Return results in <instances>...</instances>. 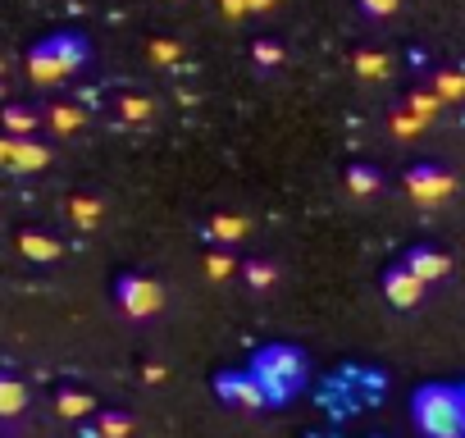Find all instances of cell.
I'll return each instance as SVG.
<instances>
[{"mask_svg":"<svg viewBox=\"0 0 465 438\" xmlns=\"http://www.w3.org/2000/svg\"><path fill=\"white\" fill-rule=\"evenodd\" d=\"M347 192L351 196H374L379 192V169L374 164H351L347 169Z\"/></svg>","mask_w":465,"mask_h":438,"instance_id":"obj_20","label":"cell"},{"mask_svg":"<svg viewBox=\"0 0 465 438\" xmlns=\"http://www.w3.org/2000/svg\"><path fill=\"white\" fill-rule=\"evenodd\" d=\"M55 406H60V415H64V420H83V415H92V411H96V397H92V393H83V388H64V393L55 397Z\"/></svg>","mask_w":465,"mask_h":438,"instance_id":"obj_17","label":"cell"},{"mask_svg":"<svg viewBox=\"0 0 465 438\" xmlns=\"http://www.w3.org/2000/svg\"><path fill=\"white\" fill-rule=\"evenodd\" d=\"M142 379H146V383H160V379H164V365H160V361L142 365Z\"/></svg>","mask_w":465,"mask_h":438,"instance_id":"obj_30","label":"cell"},{"mask_svg":"<svg viewBox=\"0 0 465 438\" xmlns=\"http://www.w3.org/2000/svg\"><path fill=\"white\" fill-rule=\"evenodd\" d=\"M247 229H252V224H247L242 214H228V210H223V214H214L210 224H205V238L219 243V247H232V243L247 238Z\"/></svg>","mask_w":465,"mask_h":438,"instance_id":"obj_11","label":"cell"},{"mask_svg":"<svg viewBox=\"0 0 465 438\" xmlns=\"http://www.w3.org/2000/svg\"><path fill=\"white\" fill-rule=\"evenodd\" d=\"M429 87L447 101V105H456V101H465V74L460 69H438L433 78H429Z\"/></svg>","mask_w":465,"mask_h":438,"instance_id":"obj_18","label":"cell"},{"mask_svg":"<svg viewBox=\"0 0 465 438\" xmlns=\"http://www.w3.org/2000/svg\"><path fill=\"white\" fill-rule=\"evenodd\" d=\"M401 105H411V110H415L420 119H438V110H442L447 101H442V96H438V92H433V87L424 83V87H411Z\"/></svg>","mask_w":465,"mask_h":438,"instance_id":"obj_19","label":"cell"},{"mask_svg":"<svg viewBox=\"0 0 465 438\" xmlns=\"http://www.w3.org/2000/svg\"><path fill=\"white\" fill-rule=\"evenodd\" d=\"M365 19H392L401 10V0H356Z\"/></svg>","mask_w":465,"mask_h":438,"instance_id":"obj_27","label":"cell"},{"mask_svg":"<svg viewBox=\"0 0 465 438\" xmlns=\"http://www.w3.org/2000/svg\"><path fill=\"white\" fill-rule=\"evenodd\" d=\"M119 114H124V124H146L155 114V101L151 96H124L119 101Z\"/></svg>","mask_w":465,"mask_h":438,"instance_id":"obj_24","label":"cell"},{"mask_svg":"<svg viewBox=\"0 0 465 438\" xmlns=\"http://www.w3.org/2000/svg\"><path fill=\"white\" fill-rule=\"evenodd\" d=\"M252 374L261 379V388L270 393V402H288V397L302 393V383H306V356H302L297 347L274 343V347H261V352H256Z\"/></svg>","mask_w":465,"mask_h":438,"instance_id":"obj_3","label":"cell"},{"mask_svg":"<svg viewBox=\"0 0 465 438\" xmlns=\"http://www.w3.org/2000/svg\"><path fill=\"white\" fill-rule=\"evenodd\" d=\"M460 397H465V383H460Z\"/></svg>","mask_w":465,"mask_h":438,"instance_id":"obj_32","label":"cell"},{"mask_svg":"<svg viewBox=\"0 0 465 438\" xmlns=\"http://www.w3.org/2000/svg\"><path fill=\"white\" fill-rule=\"evenodd\" d=\"M146 55H151V60H155V65H169V60H178V55H183V51H178V42H155V46H151V51H146Z\"/></svg>","mask_w":465,"mask_h":438,"instance_id":"obj_28","label":"cell"},{"mask_svg":"<svg viewBox=\"0 0 465 438\" xmlns=\"http://www.w3.org/2000/svg\"><path fill=\"white\" fill-rule=\"evenodd\" d=\"M424 124H429V119H420L411 105H397V110H392V119H388L392 137H420V133H424Z\"/></svg>","mask_w":465,"mask_h":438,"instance_id":"obj_22","label":"cell"},{"mask_svg":"<svg viewBox=\"0 0 465 438\" xmlns=\"http://www.w3.org/2000/svg\"><path fill=\"white\" fill-rule=\"evenodd\" d=\"M5 133H15V137H37V110L10 105V110H5Z\"/></svg>","mask_w":465,"mask_h":438,"instance_id":"obj_21","label":"cell"},{"mask_svg":"<svg viewBox=\"0 0 465 438\" xmlns=\"http://www.w3.org/2000/svg\"><path fill=\"white\" fill-rule=\"evenodd\" d=\"M424 279H415L406 265H392L388 274H383V297L397 306V311H411V306H420L424 302Z\"/></svg>","mask_w":465,"mask_h":438,"instance_id":"obj_8","label":"cell"},{"mask_svg":"<svg viewBox=\"0 0 465 438\" xmlns=\"http://www.w3.org/2000/svg\"><path fill=\"white\" fill-rule=\"evenodd\" d=\"M87 37L83 33H51L28 51V78L33 87H60L87 65Z\"/></svg>","mask_w":465,"mask_h":438,"instance_id":"obj_1","label":"cell"},{"mask_svg":"<svg viewBox=\"0 0 465 438\" xmlns=\"http://www.w3.org/2000/svg\"><path fill=\"white\" fill-rule=\"evenodd\" d=\"M19 252H24L28 261H37V265H51V261L64 256V247H60L51 234H37V229H24V234H19Z\"/></svg>","mask_w":465,"mask_h":438,"instance_id":"obj_10","label":"cell"},{"mask_svg":"<svg viewBox=\"0 0 465 438\" xmlns=\"http://www.w3.org/2000/svg\"><path fill=\"white\" fill-rule=\"evenodd\" d=\"M252 5V15H265V10H274V0H247Z\"/></svg>","mask_w":465,"mask_h":438,"instance_id":"obj_31","label":"cell"},{"mask_svg":"<svg viewBox=\"0 0 465 438\" xmlns=\"http://www.w3.org/2000/svg\"><path fill=\"white\" fill-rule=\"evenodd\" d=\"M24 406H28V388H24V379L15 370H5V374H0V415L15 420Z\"/></svg>","mask_w":465,"mask_h":438,"instance_id":"obj_13","label":"cell"},{"mask_svg":"<svg viewBox=\"0 0 465 438\" xmlns=\"http://www.w3.org/2000/svg\"><path fill=\"white\" fill-rule=\"evenodd\" d=\"M424 438H465V397L451 383H429L411 402Z\"/></svg>","mask_w":465,"mask_h":438,"instance_id":"obj_2","label":"cell"},{"mask_svg":"<svg viewBox=\"0 0 465 438\" xmlns=\"http://www.w3.org/2000/svg\"><path fill=\"white\" fill-rule=\"evenodd\" d=\"M46 119H51V128H55L60 137H69V133H78V128L87 124V114H83V105H69V101H60V105H51V110H46Z\"/></svg>","mask_w":465,"mask_h":438,"instance_id":"obj_16","label":"cell"},{"mask_svg":"<svg viewBox=\"0 0 465 438\" xmlns=\"http://www.w3.org/2000/svg\"><path fill=\"white\" fill-rule=\"evenodd\" d=\"M214 393H219V402L238 406V411H256V406L270 402V393L261 388V379L252 370H223V374H214Z\"/></svg>","mask_w":465,"mask_h":438,"instance_id":"obj_6","label":"cell"},{"mask_svg":"<svg viewBox=\"0 0 465 438\" xmlns=\"http://www.w3.org/2000/svg\"><path fill=\"white\" fill-rule=\"evenodd\" d=\"M128 433H133V415H124V411H105L96 424V438H128Z\"/></svg>","mask_w":465,"mask_h":438,"instance_id":"obj_25","label":"cell"},{"mask_svg":"<svg viewBox=\"0 0 465 438\" xmlns=\"http://www.w3.org/2000/svg\"><path fill=\"white\" fill-rule=\"evenodd\" d=\"M456 192V178L442 164H411L406 169V196L415 205H442Z\"/></svg>","mask_w":465,"mask_h":438,"instance_id":"obj_5","label":"cell"},{"mask_svg":"<svg viewBox=\"0 0 465 438\" xmlns=\"http://www.w3.org/2000/svg\"><path fill=\"white\" fill-rule=\"evenodd\" d=\"M242 279H247V288H252V293H270V288L279 284V265H274V261H265V256H252V261L242 265Z\"/></svg>","mask_w":465,"mask_h":438,"instance_id":"obj_15","label":"cell"},{"mask_svg":"<svg viewBox=\"0 0 465 438\" xmlns=\"http://www.w3.org/2000/svg\"><path fill=\"white\" fill-rule=\"evenodd\" d=\"M232 274H238V261L228 256V247H219V252H210V256H205V279L223 284V279H232Z\"/></svg>","mask_w":465,"mask_h":438,"instance_id":"obj_23","label":"cell"},{"mask_svg":"<svg viewBox=\"0 0 465 438\" xmlns=\"http://www.w3.org/2000/svg\"><path fill=\"white\" fill-rule=\"evenodd\" d=\"M0 160H5L10 174H37L51 164V146L37 142V137H15L5 133V142H0Z\"/></svg>","mask_w":465,"mask_h":438,"instance_id":"obj_7","label":"cell"},{"mask_svg":"<svg viewBox=\"0 0 465 438\" xmlns=\"http://www.w3.org/2000/svg\"><path fill=\"white\" fill-rule=\"evenodd\" d=\"M219 10H223V19H242V15H252L247 0H219Z\"/></svg>","mask_w":465,"mask_h":438,"instance_id":"obj_29","label":"cell"},{"mask_svg":"<svg viewBox=\"0 0 465 438\" xmlns=\"http://www.w3.org/2000/svg\"><path fill=\"white\" fill-rule=\"evenodd\" d=\"M114 302H119V311L128 320H146V315H155L164 306V288L155 279H146V274H124L114 284Z\"/></svg>","mask_w":465,"mask_h":438,"instance_id":"obj_4","label":"cell"},{"mask_svg":"<svg viewBox=\"0 0 465 438\" xmlns=\"http://www.w3.org/2000/svg\"><path fill=\"white\" fill-rule=\"evenodd\" d=\"M252 60H256L261 69H279V65H283V46L270 42V37H261V42L252 46Z\"/></svg>","mask_w":465,"mask_h":438,"instance_id":"obj_26","label":"cell"},{"mask_svg":"<svg viewBox=\"0 0 465 438\" xmlns=\"http://www.w3.org/2000/svg\"><path fill=\"white\" fill-rule=\"evenodd\" d=\"M401 265H406L415 279H424V284L433 288L438 279H447V270H451V256H447V252H438V247H411V252L401 256Z\"/></svg>","mask_w":465,"mask_h":438,"instance_id":"obj_9","label":"cell"},{"mask_svg":"<svg viewBox=\"0 0 465 438\" xmlns=\"http://www.w3.org/2000/svg\"><path fill=\"white\" fill-rule=\"evenodd\" d=\"M351 65H356V74H361V78H370V83H383V78L392 74L388 51H374V46H361V51L351 55Z\"/></svg>","mask_w":465,"mask_h":438,"instance_id":"obj_14","label":"cell"},{"mask_svg":"<svg viewBox=\"0 0 465 438\" xmlns=\"http://www.w3.org/2000/svg\"><path fill=\"white\" fill-rule=\"evenodd\" d=\"M64 210H69V219H74V224H78L83 234H92V229L101 224V214H105V205H101V196H92V192H74Z\"/></svg>","mask_w":465,"mask_h":438,"instance_id":"obj_12","label":"cell"}]
</instances>
